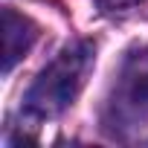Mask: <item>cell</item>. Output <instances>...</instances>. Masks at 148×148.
Returning <instances> with one entry per match:
<instances>
[{
	"mask_svg": "<svg viewBox=\"0 0 148 148\" xmlns=\"http://www.w3.org/2000/svg\"><path fill=\"white\" fill-rule=\"evenodd\" d=\"M96 3H99L102 9H128V6L139 3V0H96Z\"/></svg>",
	"mask_w": 148,
	"mask_h": 148,
	"instance_id": "cell-4",
	"label": "cell"
},
{
	"mask_svg": "<svg viewBox=\"0 0 148 148\" xmlns=\"http://www.w3.org/2000/svg\"><path fill=\"white\" fill-rule=\"evenodd\" d=\"M108 128L116 136H136L148 131V47L125 55L108 99Z\"/></svg>",
	"mask_w": 148,
	"mask_h": 148,
	"instance_id": "cell-2",
	"label": "cell"
},
{
	"mask_svg": "<svg viewBox=\"0 0 148 148\" xmlns=\"http://www.w3.org/2000/svg\"><path fill=\"white\" fill-rule=\"evenodd\" d=\"M38 38V26L18 15L15 9H3V73H9L35 44Z\"/></svg>",
	"mask_w": 148,
	"mask_h": 148,
	"instance_id": "cell-3",
	"label": "cell"
},
{
	"mask_svg": "<svg viewBox=\"0 0 148 148\" xmlns=\"http://www.w3.org/2000/svg\"><path fill=\"white\" fill-rule=\"evenodd\" d=\"M96 61V47L90 41H73L64 47L26 90V110L38 119L64 113L82 93Z\"/></svg>",
	"mask_w": 148,
	"mask_h": 148,
	"instance_id": "cell-1",
	"label": "cell"
}]
</instances>
